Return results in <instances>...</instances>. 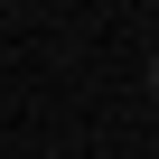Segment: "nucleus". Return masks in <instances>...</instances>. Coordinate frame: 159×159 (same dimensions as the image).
<instances>
[{
    "mask_svg": "<svg viewBox=\"0 0 159 159\" xmlns=\"http://www.w3.org/2000/svg\"><path fill=\"white\" fill-rule=\"evenodd\" d=\"M150 94H159V56H150Z\"/></svg>",
    "mask_w": 159,
    "mask_h": 159,
    "instance_id": "nucleus-1",
    "label": "nucleus"
}]
</instances>
